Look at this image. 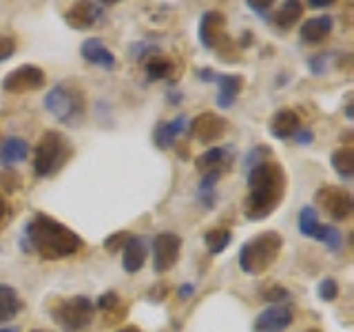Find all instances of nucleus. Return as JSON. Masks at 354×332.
Returning <instances> with one entry per match:
<instances>
[{"label": "nucleus", "instance_id": "obj_16", "mask_svg": "<svg viewBox=\"0 0 354 332\" xmlns=\"http://www.w3.org/2000/svg\"><path fill=\"white\" fill-rule=\"evenodd\" d=\"M332 27H335V20H332L328 14H321V16H313L301 22V27H299V38L306 44H319L324 42Z\"/></svg>", "mask_w": 354, "mask_h": 332}, {"label": "nucleus", "instance_id": "obj_38", "mask_svg": "<svg viewBox=\"0 0 354 332\" xmlns=\"http://www.w3.org/2000/svg\"><path fill=\"white\" fill-rule=\"evenodd\" d=\"M7 215H9V204H7V199L0 195V224L7 219Z\"/></svg>", "mask_w": 354, "mask_h": 332}, {"label": "nucleus", "instance_id": "obj_23", "mask_svg": "<svg viewBox=\"0 0 354 332\" xmlns=\"http://www.w3.org/2000/svg\"><path fill=\"white\" fill-rule=\"evenodd\" d=\"M173 69H175V64H173L171 58H166V55L153 53V55H147V58H144V71H147V77L151 82L171 77Z\"/></svg>", "mask_w": 354, "mask_h": 332}, {"label": "nucleus", "instance_id": "obj_29", "mask_svg": "<svg viewBox=\"0 0 354 332\" xmlns=\"http://www.w3.org/2000/svg\"><path fill=\"white\" fill-rule=\"evenodd\" d=\"M261 299L263 302H268L270 306H279V304H286L288 299H290V293H288V288L279 286V284H270L261 288Z\"/></svg>", "mask_w": 354, "mask_h": 332}, {"label": "nucleus", "instance_id": "obj_39", "mask_svg": "<svg viewBox=\"0 0 354 332\" xmlns=\"http://www.w3.org/2000/svg\"><path fill=\"white\" fill-rule=\"evenodd\" d=\"M335 3H330V0H310L308 7H313V9H324V7H332Z\"/></svg>", "mask_w": 354, "mask_h": 332}, {"label": "nucleus", "instance_id": "obj_20", "mask_svg": "<svg viewBox=\"0 0 354 332\" xmlns=\"http://www.w3.org/2000/svg\"><path fill=\"white\" fill-rule=\"evenodd\" d=\"M186 116H177L169 122H160L158 127H155V147H160V149H171L173 144L177 142V138L182 136L184 129H186Z\"/></svg>", "mask_w": 354, "mask_h": 332}, {"label": "nucleus", "instance_id": "obj_41", "mask_svg": "<svg viewBox=\"0 0 354 332\" xmlns=\"http://www.w3.org/2000/svg\"><path fill=\"white\" fill-rule=\"evenodd\" d=\"M115 332H140L136 326H127V328H120V330H115Z\"/></svg>", "mask_w": 354, "mask_h": 332}, {"label": "nucleus", "instance_id": "obj_18", "mask_svg": "<svg viewBox=\"0 0 354 332\" xmlns=\"http://www.w3.org/2000/svg\"><path fill=\"white\" fill-rule=\"evenodd\" d=\"M31 147L25 138H18V136H7L3 142H0V164L9 169V166L20 164L29 158Z\"/></svg>", "mask_w": 354, "mask_h": 332}, {"label": "nucleus", "instance_id": "obj_9", "mask_svg": "<svg viewBox=\"0 0 354 332\" xmlns=\"http://www.w3.org/2000/svg\"><path fill=\"white\" fill-rule=\"evenodd\" d=\"M182 237L175 232H160L153 239V270L158 275L169 273L180 259Z\"/></svg>", "mask_w": 354, "mask_h": 332}, {"label": "nucleus", "instance_id": "obj_32", "mask_svg": "<svg viewBox=\"0 0 354 332\" xmlns=\"http://www.w3.org/2000/svg\"><path fill=\"white\" fill-rule=\"evenodd\" d=\"M268 155H270V147H263V144H259V147H254L250 151V155L246 158V166H248V169H252L254 164L268 160Z\"/></svg>", "mask_w": 354, "mask_h": 332}, {"label": "nucleus", "instance_id": "obj_1", "mask_svg": "<svg viewBox=\"0 0 354 332\" xmlns=\"http://www.w3.org/2000/svg\"><path fill=\"white\" fill-rule=\"evenodd\" d=\"M22 248L38 252L47 261H60L82 248V239L75 230L44 213H36L22 232Z\"/></svg>", "mask_w": 354, "mask_h": 332}, {"label": "nucleus", "instance_id": "obj_26", "mask_svg": "<svg viewBox=\"0 0 354 332\" xmlns=\"http://www.w3.org/2000/svg\"><path fill=\"white\" fill-rule=\"evenodd\" d=\"M313 237L317 241H321V243H326V246L332 252H339L343 248V235H341V230L337 226H332V224H319V228L315 230Z\"/></svg>", "mask_w": 354, "mask_h": 332}, {"label": "nucleus", "instance_id": "obj_12", "mask_svg": "<svg viewBox=\"0 0 354 332\" xmlns=\"http://www.w3.org/2000/svg\"><path fill=\"white\" fill-rule=\"evenodd\" d=\"M295 321V310L288 304L268 306L252 321V332H286Z\"/></svg>", "mask_w": 354, "mask_h": 332}, {"label": "nucleus", "instance_id": "obj_28", "mask_svg": "<svg viewBox=\"0 0 354 332\" xmlns=\"http://www.w3.org/2000/svg\"><path fill=\"white\" fill-rule=\"evenodd\" d=\"M319 215L317 210L313 206H304L301 210H299V217H297V226H299V232L306 237H313L315 230L319 228Z\"/></svg>", "mask_w": 354, "mask_h": 332}, {"label": "nucleus", "instance_id": "obj_40", "mask_svg": "<svg viewBox=\"0 0 354 332\" xmlns=\"http://www.w3.org/2000/svg\"><path fill=\"white\" fill-rule=\"evenodd\" d=\"M193 290H195V288L191 284H184V286H180V290H177V293H180L182 299H188V297L193 295Z\"/></svg>", "mask_w": 354, "mask_h": 332}, {"label": "nucleus", "instance_id": "obj_15", "mask_svg": "<svg viewBox=\"0 0 354 332\" xmlns=\"http://www.w3.org/2000/svg\"><path fill=\"white\" fill-rule=\"evenodd\" d=\"M80 55H82L84 62L102 66V69H106V71H113L115 64H118L115 53L106 47L102 38H86L80 44Z\"/></svg>", "mask_w": 354, "mask_h": 332}, {"label": "nucleus", "instance_id": "obj_21", "mask_svg": "<svg viewBox=\"0 0 354 332\" xmlns=\"http://www.w3.org/2000/svg\"><path fill=\"white\" fill-rule=\"evenodd\" d=\"M228 160H232V149L228 147H213L204 151L202 155L195 158V166L199 171H224V166L228 164Z\"/></svg>", "mask_w": 354, "mask_h": 332}, {"label": "nucleus", "instance_id": "obj_42", "mask_svg": "<svg viewBox=\"0 0 354 332\" xmlns=\"http://www.w3.org/2000/svg\"><path fill=\"white\" fill-rule=\"evenodd\" d=\"M0 332H18L16 328H0Z\"/></svg>", "mask_w": 354, "mask_h": 332}, {"label": "nucleus", "instance_id": "obj_17", "mask_svg": "<svg viewBox=\"0 0 354 332\" xmlns=\"http://www.w3.org/2000/svg\"><path fill=\"white\" fill-rule=\"evenodd\" d=\"M144 261H147V243L138 235H129L127 243L122 246V268L129 275H136L142 270Z\"/></svg>", "mask_w": 354, "mask_h": 332}, {"label": "nucleus", "instance_id": "obj_30", "mask_svg": "<svg viewBox=\"0 0 354 332\" xmlns=\"http://www.w3.org/2000/svg\"><path fill=\"white\" fill-rule=\"evenodd\" d=\"M317 295H319V299H324V302H335L339 297V282L332 279V277L321 279L317 286Z\"/></svg>", "mask_w": 354, "mask_h": 332}, {"label": "nucleus", "instance_id": "obj_34", "mask_svg": "<svg viewBox=\"0 0 354 332\" xmlns=\"http://www.w3.org/2000/svg\"><path fill=\"white\" fill-rule=\"evenodd\" d=\"M0 184L5 186V191H16V186H20V177L11 169H5L0 173Z\"/></svg>", "mask_w": 354, "mask_h": 332}, {"label": "nucleus", "instance_id": "obj_5", "mask_svg": "<svg viewBox=\"0 0 354 332\" xmlns=\"http://www.w3.org/2000/svg\"><path fill=\"white\" fill-rule=\"evenodd\" d=\"M33 153V173L38 177H51L71 158V147L58 131H44Z\"/></svg>", "mask_w": 354, "mask_h": 332}, {"label": "nucleus", "instance_id": "obj_2", "mask_svg": "<svg viewBox=\"0 0 354 332\" xmlns=\"http://www.w3.org/2000/svg\"><path fill=\"white\" fill-rule=\"evenodd\" d=\"M286 195V171L279 162L266 160L248 169V195L243 215L252 221L270 217Z\"/></svg>", "mask_w": 354, "mask_h": 332}, {"label": "nucleus", "instance_id": "obj_33", "mask_svg": "<svg viewBox=\"0 0 354 332\" xmlns=\"http://www.w3.org/2000/svg\"><path fill=\"white\" fill-rule=\"evenodd\" d=\"M118 306H120V297H118V293H104L102 297L97 299V308L100 310H104V313H111V310H118Z\"/></svg>", "mask_w": 354, "mask_h": 332}, {"label": "nucleus", "instance_id": "obj_7", "mask_svg": "<svg viewBox=\"0 0 354 332\" xmlns=\"http://www.w3.org/2000/svg\"><path fill=\"white\" fill-rule=\"evenodd\" d=\"M317 204L332 221H346L352 215V195L348 188L326 184L315 193Z\"/></svg>", "mask_w": 354, "mask_h": 332}, {"label": "nucleus", "instance_id": "obj_11", "mask_svg": "<svg viewBox=\"0 0 354 332\" xmlns=\"http://www.w3.org/2000/svg\"><path fill=\"white\" fill-rule=\"evenodd\" d=\"M226 131H228L226 118L210 113V111H204V113H199L191 120V136L199 144H215L217 140L226 136Z\"/></svg>", "mask_w": 354, "mask_h": 332}, {"label": "nucleus", "instance_id": "obj_25", "mask_svg": "<svg viewBox=\"0 0 354 332\" xmlns=\"http://www.w3.org/2000/svg\"><path fill=\"white\" fill-rule=\"evenodd\" d=\"M330 164L343 180H350L354 175V149L352 147H339L332 151L330 155Z\"/></svg>", "mask_w": 354, "mask_h": 332}, {"label": "nucleus", "instance_id": "obj_43", "mask_svg": "<svg viewBox=\"0 0 354 332\" xmlns=\"http://www.w3.org/2000/svg\"><path fill=\"white\" fill-rule=\"evenodd\" d=\"M304 332H324L321 328H308V330H304Z\"/></svg>", "mask_w": 354, "mask_h": 332}, {"label": "nucleus", "instance_id": "obj_35", "mask_svg": "<svg viewBox=\"0 0 354 332\" xmlns=\"http://www.w3.org/2000/svg\"><path fill=\"white\" fill-rule=\"evenodd\" d=\"M127 239H129V232H115V235H111V237L104 241V248H106L109 252H115L118 248L124 246Z\"/></svg>", "mask_w": 354, "mask_h": 332}, {"label": "nucleus", "instance_id": "obj_31", "mask_svg": "<svg viewBox=\"0 0 354 332\" xmlns=\"http://www.w3.org/2000/svg\"><path fill=\"white\" fill-rule=\"evenodd\" d=\"M16 40L11 36H5V33H0V62H5L9 58H14L16 53Z\"/></svg>", "mask_w": 354, "mask_h": 332}, {"label": "nucleus", "instance_id": "obj_44", "mask_svg": "<svg viewBox=\"0 0 354 332\" xmlns=\"http://www.w3.org/2000/svg\"><path fill=\"white\" fill-rule=\"evenodd\" d=\"M31 332H49V330H40V328H38V330H31Z\"/></svg>", "mask_w": 354, "mask_h": 332}, {"label": "nucleus", "instance_id": "obj_13", "mask_svg": "<svg viewBox=\"0 0 354 332\" xmlns=\"http://www.w3.org/2000/svg\"><path fill=\"white\" fill-rule=\"evenodd\" d=\"M226 16L221 11H206L199 20V42L204 44L206 49H219L221 44L228 40L226 36Z\"/></svg>", "mask_w": 354, "mask_h": 332}, {"label": "nucleus", "instance_id": "obj_4", "mask_svg": "<svg viewBox=\"0 0 354 332\" xmlns=\"http://www.w3.org/2000/svg\"><path fill=\"white\" fill-rule=\"evenodd\" d=\"M44 109L64 127L82 124L86 116V100L82 89L73 82H58L44 95Z\"/></svg>", "mask_w": 354, "mask_h": 332}, {"label": "nucleus", "instance_id": "obj_8", "mask_svg": "<svg viewBox=\"0 0 354 332\" xmlns=\"http://www.w3.org/2000/svg\"><path fill=\"white\" fill-rule=\"evenodd\" d=\"M44 84H47V75H44V71L36 64H22L3 77V91L14 93V95L38 91Z\"/></svg>", "mask_w": 354, "mask_h": 332}, {"label": "nucleus", "instance_id": "obj_6", "mask_svg": "<svg viewBox=\"0 0 354 332\" xmlns=\"http://www.w3.org/2000/svg\"><path fill=\"white\" fill-rule=\"evenodd\" d=\"M49 315L53 319V324L62 328L64 332H80L91 326V321L95 317V306L84 295L62 297L51 304Z\"/></svg>", "mask_w": 354, "mask_h": 332}, {"label": "nucleus", "instance_id": "obj_22", "mask_svg": "<svg viewBox=\"0 0 354 332\" xmlns=\"http://www.w3.org/2000/svg\"><path fill=\"white\" fill-rule=\"evenodd\" d=\"M22 308L20 302V295L14 286H7V284H0V326L7 324L14 317H18Z\"/></svg>", "mask_w": 354, "mask_h": 332}, {"label": "nucleus", "instance_id": "obj_36", "mask_svg": "<svg viewBox=\"0 0 354 332\" xmlns=\"http://www.w3.org/2000/svg\"><path fill=\"white\" fill-rule=\"evenodd\" d=\"M246 7L252 9V11H257V14H261V16H266V14H268V9L272 7V3H257V0H248Z\"/></svg>", "mask_w": 354, "mask_h": 332}, {"label": "nucleus", "instance_id": "obj_14", "mask_svg": "<svg viewBox=\"0 0 354 332\" xmlns=\"http://www.w3.org/2000/svg\"><path fill=\"white\" fill-rule=\"evenodd\" d=\"M104 3H73L69 9L64 11V20L66 25L77 29V31H84V29H91L95 22L102 18Z\"/></svg>", "mask_w": 354, "mask_h": 332}, {"label": "nucleus", "instance_id": "obj_27", "mask_svg": "<svg viewBox=\"0 0 354 332\" xmlns=\"http://www.w3.org/2000/svg\"><path fill=\"white\" fill-rule=\"evenodd\" d=\"M232 239V232L228 228H213L204 235V243L210 255H219L228 248V243Z\"/></svg>", "mask_w": 354, "mask_h": 332}, {"label": "nucleus", "instance_id": "obj_24", "mask_svg": "<svg viewBox=\"0 0 354 332\" xmlns=\"http://www.w3.org/2000/svg\"><path fill=\"white\" fill-rule=\"evenodd\" d=\"M301 14H304V5L301 3H295V0H288V3H283L279 9L274 11L272 16V22L279 29L288 31L299 25V20H301Z\"/></svg>", "mask_w": 354, "mask_h": 332}, {"label": "nucleus", "instance_id": "obj_37", "mask_svg": "<svg viewBox=\"0 0 354 332\" xmlns=\"http://www.w3.org/2000/svg\"><path fill=\"white\" fill-rule=\"evenodd\" d=\"M295 140L299 142V144H310V142H313V131H308V129H299L297 131V136H295Z\"/></svg>", "mask_w": 354, "mask_h": 332}, {"label": "nucleus", "instance_id": "obj_10", "mask_svg": "<svg viewBox=\"0 0 354 332\" xmlns=\"http://www.w3.org/2000/svg\"><path fill=\"white\" fill-rule=\"evenodd\" d=\"M197 75L202 77V82H217L219 93H217V107L219 109H230L237 102V98L243 89V75L237 73H217L213 69H199Z\"/></svg>", "mask_w": 354, "mask_h": 332}, {"label": "nucleus", "instance_id": "obj_3", "mask_svg": "<svg viewBox=\"0 0 354 332\" xmlns=\"http://www.w3.org/2000/svg\"><path fill=\"white\" fill-rule=\"evenodd\" d=\"M283 248V237L277 230H263L254 235L239 248L237 261L241 273L246 275H263L270 266L279 259V252Z\"/></svg>", "mask_w": 354, "mask_h": 332}, {"label": "nucleus", "instance_id": "obj_19", "mask_svg": "<svg viewBox=\"0 0 354 332\" xmlns=\"http://www.w3.org/2000/svg\"><path fill=\"white\" fill-rule=\"evenodd\" d=\"M301 120H299L297 111L292 109H279L270 120V133L277 140H290L297 136Z\"/></svg>", "mask_w": 354, "mask_h": 332}]
</instances>
